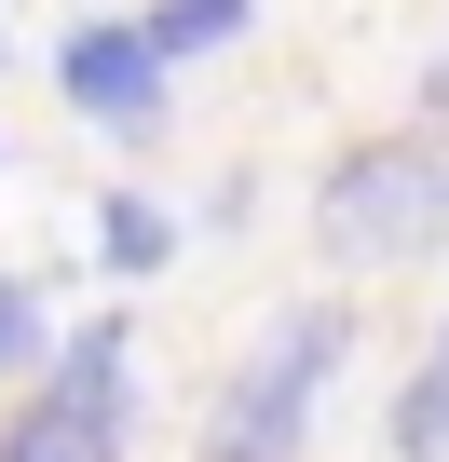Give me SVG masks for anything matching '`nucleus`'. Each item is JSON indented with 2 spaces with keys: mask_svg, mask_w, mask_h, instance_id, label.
I'll return each instance as SVG.
<instances>
[{
  "mask_svg": "<svg viewBox=\"0 0 449 462\" xmlns=\"http://www.w3.org/2000/svg\"><path fill=\"white\" fill-rule=\"evenodd\" d=\"M422 109H435V123H449V55H422Z\"/></svg>",
  "mask_w": 449,
  "mask_h": 462,
  "instance_id": "nucleus-10",
  "label": "nucleus"
},
{
  "mask_svg": "<svg viewBox=\"0 0 449 462\" xmlns=\"http://www.w3.org/2000/svg\"><path fill=\"white\" fill-rule=\"evenodd\" d=\"M0 462H123V421H96V408H69L55 381L0 421Z\"/></svg>",
  "mask_w": 449,
  "mask_h": 462,
  "instance_id": "nucleus-4",
  "label": "nucleus"
},
{
  "mask_svg": "<svg viewBox=\"0 0 449 462\" xmlns=\"http://www.w3.org/2000/svg\"><path fill=\"white\" fill-rule=\"evenodd\" d=\"M42 354H55V327H42V286H28V273H0V381H28Z\"/></svg>",
  "mask_w": 449,
  "mask_h": 462,
  "instance_id": "nucleus-9",
  "label": "nucleus"
},
{
  "mask_svg": "<svg viewBox=\"0 0 449 462\" xmlns=\"http://www.w3.org/2000/svg\"><path fill=\"white\" fill-rule=\"evenodd\" d=\"M164 55H232L246 42V0H164V14H136Z\"/></svg>",
  "mask_w": 449,
  "mask_h": 462,
  "instance_id": "nucleus-8",
  "label": "nucleus"
},
{
  "mask_svg": "<svg viewBox=\"0 0 449 462\" xmlns=\"http://www.w3.org/2000/svg\"><path fill=\"white\" fill-rule=\"evenodd\" d=\"M177 55L150 42V28H123V14H82L69 42H55V82H69V109L96 123V136H123V150H150L164 136V109H177V82H164Z\"/></svg>",
  "mask_w": 449,
  "mask_h": 462,
  "instance_id": "nucleus-3",
  "label": "nucleus"
},
{
  "mask_svg": "<svg viewBox=\"0 0 449 462\" xmlns=\"http://www.w3.org/2000/svg\"><path fill=\"white\" fill-rule=\"evenodd\" d=\"M381 435H395V462H449V327H435V354L395 381V421H381Z\"/></svg>",
  "mask_w": 449,
  "mask_h": 462,
  "instance_id": "nucleus-6",
  "label": "nucleus"
},
{
  "mask_svg": "<svg viewBox=\"0 0 449 462\" xmlns=\"http://www.w3.org/2000/svg\"><path fill=\"white\" fill-rule=\"evenodd\" d=\"M341 354H354V313H327V300H300V313H273V340L246 354V381L218 394V462H286L300 435H313V394L341 381Z\"/></svg>",
  "mask_w": 449,
  "mask_h": 462,
  "instance_id": "nucleus-2",
  "label": "nucleus"
},
{
  "mask_svg": "<svg viewBox=\"0 0 449 462\" xmlns=\"http://www.w3.org/2000/svg\"><path fill=\"white\" fill-rule=\"evenodd\" d=\"M55 394L136 435V367H123V313H96V327H69V340H55Z\"/></svg>",
  "mask_w": 449,
  "mask_h": 462,
  "instance_id": "nucleus-5",
  "label": "nucleus"
},
{
  "mask_svg": "<svg viewBox=\"0 0 449 462\" xmlns=\"http://www.w3.org/2000/svg\"><path fill=\"white\" fill-rule=\"evenodd\" d=\"M313 245H327L341 273H381V259L449 245V150H435V136H368V150H341L327 190H313Z\"/></svg>",
  "mask_w": 449,
  "mask_h": 462,
  "instance_id": "nucleus-1",
  "label": "nucleus"
},
{
  "mask_svg": "<svg viewBox=\"0 0 449 462\" xmlns=\"http://www.w3.org/2000/svg\"><path fill=\"white\" fill-rule=\"evenodd\" d=\"M96 245H109V273H164V259H177V217H164L150 190H109V204H96Z\"/></svg>",
  "mask_w": 449,
  "mask_h": 462,
  "instance_id": "nucleus-7",
  "label": "nucleus"
}]
</instances>
